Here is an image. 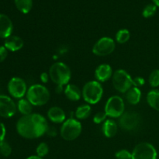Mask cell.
<instances>
[{"mask_svg": "<svg viewBox=\"0 0 159 159\" xmlns=\"http://www.w3.org/2000/svg\"><path fill=\"white\" fill-rule=\"evenodd\" d=\"M125 105L124 99L119 96H113L108 99L105 106V113L112 118L120 117L124 113Z\"/></svg>", "mask_w": 159, "mask_h": 159, "instance_id": "obj_7", "label": "cell"}, {"mask_svg": "<svg viewBox=\"0 0 159 159\" xmlns=\"http://www.w3.org/2000/svg\"><path fill=\"white\" fill-rule=\"evenodd\" d=\"M141 92L138 87H132L126 93V99L131 105H137L141 100Z\"/></svg>", "mask_w": 159, "mask_h": 159, "instance_id": "obj_19", "label": "cell"}, {"mask_svg": "<svg viewBox=\"0 0 159 159\" xmlns=\"http://www.w3.org/2000/svg\"><path fill=\"white\" fill-rule=\"evenodd\" d=\"M8 50L4 46H0V63L4 61L5 59L7 57Z\"/></svg>", "mask_w": 159, "mask_h": 159, "instance_id": "obj_32", "label": "cell"}, {"mask_svg": "<svg viewBox=\"0 0 159 159\" xmlns=\"http://www.w3.org/2000/svg\"><path fill=\"white\" fill-rule=\"evenodd\" d=\"M82 127L81 123L74 118L65 120L61 127V136L65 141H74L80 136Z\"/></svg>", "mask_w": 159, "mask_h": 159, "instance_id": "obj_5", "label": "cell"}, {"mask_svg": "<svg viewBox=\"0 0 159 159\" xmlns=\"http://www.w3.org/2000/svg\"><path fill=\"white\" fill-rule=\"evenodd\" d=\"M50 92L43 85L36 84L28 89L26 92V99L33 106L40 107L48 103L50 99Z\"/></svg>", "mask_w": 159, "mask_h": 159, "instance_id": "obj_3", "label": "cell"}, {"mask_svg": "<svg viewBox=\"0 0 159 159\" xmlns=\"http://www.w3.org/2000/svg\"><path fill=\"white\" fill-rule=\"evenodd\" d=\"M130 34L128 30H120L116 34V40L119 43H125L130 40Z\"/></svg>", "mask_w": 159, "mask_h": 159, "instance_id": "obj_24", "label": "cell"}, {"mask_svg": "<svg viewBox=\"0 0 159 159\" xmlns=\"http://www.w3.org/2000/svg\"><path fill=\"white\" fill-rule=\"evenodd\" d=\"M15 4L20 12L26 14L32 9L33 0H15Z\"/></svg>", "mask_w": 159, "mask_h": 159, "instance_id": "obj_23", "label": "cell"}, {"mask_svg": "<svg viewBox=\"0 0 159 159\" xmlns=\"http://www.w3.org/2000/svg\"><path fill=\"white\" fill-rule=\"evenodd\" d=\"M132 159H157L158 153L155 148L148 142H141L134 148Z\"/></svg>", "mask_w": 159, "mask_h": 159, "instance_id": "obj_8", "label": "cell"}, {"mask_svg": "<svg viewBox=\"0 0 159 159\" xmlns=\"http://www.w3.org/2000/svg\"><path fill=\"white\" fill-rule=\"evenodd\" d=\"M113 85L119 93H126L133 87V79L124 70H117L113 75Z\"/></svg>", "mask_w": 159, "mask_h": 159, "instance_id": "obj_6", "label": "cell"}, {"mask_svg": "<svg viewBox=\"0 0 159 159\" xmlns=\"http://www.w3.org/2000/svg\"><path fill=\"white\" fill-rule=\"evenodd\" d=\"M147 102L154 110L159 111V91L152 90L147 95Z\"/></svg>", "mask_w": 159, "mask_h": 159, "instance_id": "obj_20", "label": "cell"}, {"mask_svg": "<svg viewBox=\"0 0 159 159\" xmlns=\"http://www.w3.org/2000/svg\"><path fill=\"white\" fill-rule=\"evenodd\" d=\"M6 134V127H5V125L2 124V123H0V142L4 141Z\"/></svg>", "mask_w": 159, "mask_h": 159, "instance_id": "obj_33", "label": "cell"}, {"mask_svg": "<svg viewBox=\"0 0 159 159\" xmlns=\"http://www.w3.org/2000/svg\"><path fill=\"white\" fill-rule=\"evenodd\" d=\"M107 116L105 112H98L97 113L95 114L94 117H93V121L96 124H102V123H104L106 121Z\"/></svg>", "mask_w": 159, "mask_h": 159, "instance_id": "obj_30", "label": "cell"}, {"mask_svg": "<svg viewBox=\"0 0 159 159\" xmlns=\"http://www.w3.org/2000/svg\"><path fill=\"white\" fill-rule=\"evenodd\" d=\"M0 153L5 157L9 156L12 153V148L6 141H3L0 142Z\"/></svg>", "mask_w": 159, "mask_h": 159, "instance_id": "obj_28", "label": "cell"}, {"mask_svg": "<svg viewBox=\"0 0 159 159\" xmlns=\"http://www.w3.org/2000/svg\"><path fill=\"white\" fill-rule=\"evenodd\" d=\"M16 113V105L10 97L0 95V116L2 117H12Z\"/></svg>", "mask_w": 159, "mask_h": 159, "instance_id": "obj_12", "label": "cell"}, {"mask_svg": "<svg viewBox=\"0 0 159 159\" xmlns=\"http://www.w3.org/2000/svg\"><path fill=\"white\" fill-rule=\"evenodd\" d=\"M116 159H132V154L126 149L120 150L115 154Z\"/></svg>", "mask_w": 159, "mask_h": 159, "instance_id": "obj_29", "label": "cell"}, {"mask_svg": "<svg viewBox=\"0 0 159 159\" xmlns=\"http://www.w3.org/2000/svg\"><path fill=\"white\" fill-rule=\"evenodd\" d=\"M141 123V116L135 112H125L120 117L119 124L123 130L126 131H132L139 127Z\"/></svg>", "mask_w": 159, "mask_h": 159, "instance_id": "obj_10", "label": "cell"}, {"mask_svg": "<svg viewBox=\"0 0 159 159\" xmlns=\"http://www.w3.org/2000/svg\"><path fill=\"white\" fill-rule=\"evenodd\" d=\"M102 133L108 138H113L117 133V124L113 120H107L102 124Z\"/></svg>", "mask_w": 159, "mask_h": 159, "instance_id": "obj_17", "label": "cell"}, {"mask_svg": "<svg viewBox=\"0 0 159 159\" xmlns=\"http://www.w3.org/2000/svg\"><path fill=\"white\" fill-rule=\"evenodd\" d=\"M113 70L108 64H102L96 68L95 71V78L99 82L108 81L113 76Z\"/></svg>", "mask_w": 159, "mask_h": 159, "instance_id": "obj_13", "label": "cell"}, {"mask_svg": "<svg viewBox=\"0 0 159 159\" xmlns=\"http://www.w3.org/2000/svg\"><path fill=\"white\" fill-rule=\"evenodd\" d=\"M91 107L88 104H83L77 108L75 110V117L79 120L87 119L91 114Z\"/></svg>", "mask_w": 159, "mask_h": 159, "instance_id": "obj_22", "label": "cell"}, {"mask_svg": "<svg viewBox=\"0 0 159 159\" xmlns=\"http://www.w3.org/2000/svg\"><path fill=\"white\" fill-rule=\"evenodd\" d=\"M64 90L63 89V85H57V86L55 87V92L59 94V93H62V91Z\"/></svg>", "mask_w": 159, "mask_h": 159, "instance_id": "obj_36", "label": "cell"}, {"mask_svg": "<svg viewBox=\"0 0 159 159\" xmlns=\"http://www.w3.org/2000/svg\"><path fill=\"white\" fill-rule=\"evenodd\" d=\"M48 120L38 113H31L23 116L16 123V130L19 134L26 139L40 138L48 130Z\"/></svg>", "mask_w": 159, "mask_h": 159, "instance_id": "obj_1", "label": "cell"}, {"mask_svg": "<svg viewBox=\"0 0 159 159\" xmlns=\"http://www.w3.org/2000/svg\"><path fill=\"white\" fill-rule=\"evenodd\" d=\"M49 136L51 137H54L56 135V130H54V128H51V127H48V130L47 131V133Z\"/></svg>", "mask_w": 159, "mask_h": 159, "instance_id": "obj_35", "label": "cell"}, {"mask_svg": "<svg viewBox=\"0 0 159 159\" xmlns=\"http://www.w3.org/2000/svg\"><path fill=\"white\" fill-rule=\"evenodd\" d=\"M157 11V6L155 4H149L144 7L142 12L143 16L145 18H150L153 16Z\"/></svg>", "mask_w": 159, "mask_h": 159, "instance_id": "obj_26", "label": "cell"}, {"mask_svg": "<svg viewBox=\"0 0 159 159\" xmlns=\"http://www.w3.org/2000/svg\"><path fill=\"white\" fill-rule=\"evenodd\" d=\"M8 91L12 97L22 99L27 92L26 82L21 78H12L8 83Z\"/></svg>", "mask_w": 159, "mask_h": 159, "instance_id": "obj_11", "label": "cell"}, {"mask_svg": "<svg viewBox=\"0 0 159 159\" xmlns=\"http://www.w3.org/2000/svg\"><path fill=\"white\" fill-rule=\"evenodd\" d=\"M84 100L89 104L97 103L102 99L103 95V89L100 82L97 81H90L83 86L82 91Z\"/></svg>", "mask_w": 159, "mask_h": 159, "instance_id": "obj_4", "label": "cell"}, {"mask_svg": "<svg viewBox=\"0 0 159 159\" xmlns=\"http://www.w3.org/2000/svg\"><path fill=\"white\" fill-rule=\"evenodd\" d=\"M154 2V4L156 6H158L159 7V0H152Z\"/></svg>", "mask_w": 159, "mask_h": 159, "instance_id": "obj_38", "label": "cell"}, {"mask_svg": "<svg viewBox=\"0 0 159 159\" xmlns=\"http://www.w3.org/2000/svg\"><path fill=\"white\" fill-rule=\"evenodd\" d=\"M48 117L50 120L55 124H61L65 121V111L58 107H53L48 111Z\"/></svg>", "mask_w": 159, "mask_h": 159, "instance_id": "obj_16", "label": "cell"}, {"mask_svg": "<svg viewBox=\"0 0 159 159\" xmlns=\"http://www.w3.org/2000/svg\"><path fill=\"white\" fill-rule=\"evenodd\" d=\"M36 152H37V156L43 158V157L46 156L49 152V146L48 145L47 143L42 142L39 144L36 149Z\"/></svg>", "mask_w": 159, "mask_h": 159, "instance_id": "obj_27", "label": "cell"}, {"mask_svg": "<svg viewBox=\"0 0 159 159\" xmlns=\"http://www.w3.org/2000/svg\"><path fill=\"white\" fill-rule=\"evenodd\" d=\"M17 108L20 113L23 116H26L32 113L33 105L27 99H20L18 102Z\"/></svg>", "mask_w": 159, "mask_h": 159, "instance_id": "obj_21", "label": "cell"}, {"mask_svg": "<svg viewBox=\"0 0 159 159\" xmlns=\"http://www.w3.org/2000/svg\"><path fill=\"white\" fill-rule=\"evenodd\" d=\"M65 95L69 100L74 101V102L79 100L81 96H82L80 89L77 85H73V84L67 85L65 89Z\"/></svg>", "mask_w": 159, "mask_h": 159, "instance_id": "obj_18", "label": "cell"}, {"mask_svg": "<svg viewBox=\"0 0 159 159\" xmlns=\"http://www.w3.org/2000/svg\"><path fill=\"white\" fill-rule=\"evenodd\" d=\"M13 29L12 23L9 17L0 13V37L6 39L11 36Z\"/></svg>", "mask_w": 159, "mask_h": 159, "instance_id": "obj_14", "label": "cell"}, {"mask_svg": "<svg viewBox=\"0 0 159 159\" xmlns=\"http://www.w3.org/2000/svg\"><path fill=\"white\" fill-rule=\"evenodd\" d=\"M49 75L48 74L47 72H43L41 73V75H40V80H41V82H43V83H47V82H48V79H49Z\"/></svg>", "mask_w": 159, "mask_h": 159, "instance_id": "obj_34", "label": "cell"}, {"mask_svg": "<svg viewBox=\"0 0 159 159\" xmlns=\"http://www.w3.org/2000/svg\"><path fill=\"white\" fill-rule=\"evenodd\" d=\"M116 48L115 41L112 38L104 37L96 42L93 48V54L97 56L103 57L112 54Z\"/></svg>", "mask_w": 159, "mask_h": 159, "instance_id": "obj_9", "label": "cell"}, {"mask_svg": "<svg viewBox=\"0 0 159 159\" xmlns=\"http://www.w3.org/2000/svg\"><path fill=\"white\" fill-rule=\"evenodd\" d=\"M24 45L23 39L17 36H9V37L5 40L4 47L8 50L12 52L20 51Z\"/></svg>", "mask_w": 159, "mask_h": 159, "instance_id": "obj_15", "label": "cell"}, {"mask_svg": "<svg viewBox=\"0 0 159 159\" xmlns=\"http://www.w3.org/2000/svg\"><path fill=\"white\" fill-rule=\"evenodd\" d=\"M149 84L153 88L159 86V69H155L149 75Z\"/></svg>", "mask_w": 159, "mask_h": 159, "instance_id": "obj_25", "label": "cell"}, {"mask_svg": "<svg viewBox=\"0 0 159 159\" xmlns=\"http://www.w3.org/2000/svg\"><path fill=\"white\" fill-rule=\"evenodd\" d=\"M26 159H43V158H40V157H39V156H37V155H32V156L28 157Z\"/></svg>", "mask_w": 159, "mask_h": 159, "instance_id": "obj_37", "label": "cell"}, {"mask_svg": "<svg viewBox=\"0 0 159 159\" xmlns=\"http://www.w3.org/2000/svg\"><path fill=\"white\" fill-rule=\"evenodd\" d=\"M51 80L56 85H65L69 82L71 72L69 67L63 62H55L49 69Z\"/></svg>", "mask_w": 159, "mask_h": 159, "instance_id": "obj_2", "label": "cell"}, {"mask_svg": "<svg viewBox=\"0 0 159 159\" xmlns=\"http://www.w3.org/2000/svg\"><path fill=\"white\" fill-rule=\"evenodd\" d=\"M144 83H145V81H144V79H143V78L136 77V78H134V79H133V85L134 86L139 88V87L143 86V85H144Z\"/></svg>", "mask_w": 159, "mask_h": 159, "instance_id": "obj_31", "label": "cell"}]
</instances>
